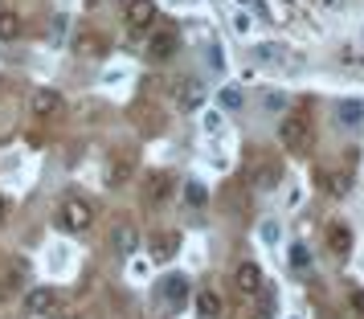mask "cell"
<instances>
[{
	"mask_svg": "<svg viewBox=\"0 0 364 319\" xmlns=\"http://www.w3.org/2000/svg\"><path fill=\"white\" fill-rule=\"evenodd\" d=\"M58 221H62V229H70V234H86L95 225V209H90L86 197H66V201L58 205Z\"/></svg>",
	"mask_w": 364,
	"mask_h": 319,
	"instance_id": "6da1fadb",
	"label": "cell"
},
{
	"mask_svg": "<svg viewBox=\"0 0 364 319\" xmlns=\"http://www.w3.org/2000/svg\"><path fill=\"white\" fill-rule=\"evenodd\" d=\"M279 144L287 151H303L307 144H311V123H307V115H287L279 123Z\"/></svg>",
	"mask_w": 364,
	"mask_h": 319,
	"instance_id": "7a4b0ae2",
	"label": "cell"
},
{
	"mask_svg": "<svg viewBox=\"0 0 364 319\" xmlns=\"http://www.w3.org/2000/svg\"><path fill=\"white\" fill-rule=\"evenodd\" d=\"M25 307H29L33 315H58V311H62V295H58L53 286H33V291L25 295Z\"/></svg>",
	"mask_w": 364,
	"mask_h": 319,
	"instance_id": "3957f363",
	"label": "cell"
},
{
	"mask_svg": "<svg viewBox=\"0 0 364 319\" xmlns=\"http://www.w3.org/2000/svg\"><path fill=\"white\" fill-rule=\"evenodd\" d=\"M62 107H66V99H62L58 90H50V86H37L33 99H29V111H33L37 119H53V115H62Z\"/></svg>",
	"mask_w": 364,
	"mask_h": 319,
	"instance_id": "277c9868",
	"label": "cell"
},
{
	"mask_svg": "<svg viewBox=\"0 0 364 319\" xmlns=\"http://www.w3.org/2000/svg\"><path fill=\"white\" fill-rule=\"evenodd\" d=\"M111 250H115L119 258H132V254L139 250V229H135L132 221H119L115 229H111Z\"/></svg>",
	"mask_w": 364,
	"mask_h": 319,
	"instance_id": "5b68a950",
	"label": "cell"
},
{
	"mask_svg": "<svg viewBox=\"0 0 364 319\" xmlns=\"http://www.w3.org/2000/svg\"><path fill=\"white\" fill-rule=\"evenodd\" d=\"M233 283H237V291H242L246 299H258V295H262V270L254 266V262H237Z\"/></svg>",
	"mask_w": 364,
	"mask_h": 319,
	"instance_id": "8992f818",
	"label": "cell"
},
{
	"mask_svg": "<svg viewBox=\"0 0 364 319\" xmlns=\"http://www.w3.org/2000/svg\"><path fill=\"white\" fill-rule=\"evenodd\" d=\"M172 193H176V176H172V172H151L148 176V188H144L148 205H164Z\"/></svg>",
	"mask_w": 364,
	"mask_h": 319,
	"instance_id": "52a82bcc",
	"label": "cell"
},
{
	"mask_svg": "<svg viewBox=\"0 0 364 319\" xmlns=\"http://www.w3.org/2000/svg\"><path fill=\"white\" fill-rule=\"evenodd\" d=\"M127 25H132L135 33L139 29H151V21H156V0H127Z\"/></svg>",
	"mask_w": 364,
	"mask_h": 319,
	"instance_id": "ba28073f",
	"label": "cell"
},
{
	"mask_svg": "<svg viewBox=\"0 0 364 319\" xmlns=\"http://www.w3.org/2000/svg\"><path fill=\"white\" fill-rule=\"evenodd\" d=\"M164 299H168V307H176V311L188 303V279H184V274H168L164 279Z\"/></svg>",
	"mask_w": 364,
	"mask_h": 319,
	"instance_id": "9c48e42d",
	"label": "cell"
},
{
	"mask_svg": "<svg viewBox=\"0 0 364 319\" xmlns=\"http://www.w3.org/2000/svg\"><path fill=\"white\" fill-rule=\"evenodd\" d=\"M132 172H135V160H132V156H115V160H111V168H107V185H111V188H123L127 180H132Z\"/></svg>",
	"mask_w": 364,
	"mask_h": 319,
	"instance_id": "30bf717a",
	"label": "cell"
},
{
	"mask_svg": "<svg viewBox=\"0 0 364 319\" xmlns=\"http://www.w3.org/2000/svg\"><path fill=\"white\" fill-rule=\"evenodd\" d=\"M172 53H176V33H172V29L151 37V45H148V58H151V62H168Z\"/></svg>",
	"mask_w": 364,
	"mask_h": 319,
	"instance_id": "8fae6325",
	"label": "cell"
},
{
	"mask_svg": "<svg viewBox=\"0 0 364 319\" xmlns=\"http://www.w3.org/2000/svg\"><path fill=\"white\" fill-rule=\"evenodd\" d=\"M328 250L336 258H348V250H352V229L348 225H331L328 229Z\"/></svg>",
	"mask_w": 364,
	"mask_h": 319,
	"instance_id": "7c38bea8",
	"label": "cell"
},
{
	"mask_svg": "<svg viewBox=\"0 0 364 319\" xmlns=\"http://www.w3.org/2000/svg\"><path fill=\"white\" fill-rule=\"evenodd\" d=\"M197 315L200 319H221V295H217V291H197Z\"/></svg>",
	"mask_w": 364,
	"mask_h": 319,
	"instance_id": "4fadbf2b",
	"label": "cell"
},
{
	"mask_svg": "<svg viewBox=\"0 0 364 319\" xmlns=\"http://www.w3.org/2000/svg\"><path fill=\"white\" fill-rule=\"evenodd\" d=\"M17 37H21V17L13 9H4L0 13V41H17Z\"/></svg>",
	"mask_w": 364,
	"mask_h": 319,
	"instance_id": "5bb4252c",
	"label": "cell"
},
{
	"mask_svg": "<svg viewBox=\"0 0 364 319\" xmlns=\"http://www.w3.org/2000/svg\"><path fill=\"white\" fill-rule=\"evenodd\" d=\"M99 50H102V41L95 33H82L74 41V53H82V58H90V53H99Z\"/></svg>",
	"mask_w": 364,
	"mask_h": 319,
	"instance_id": "9a60e30c",
	"label": "cell"
},
{
	"mask_svg": "<svg viewBox=\"0 0 364 319\" xmlns=\"http://www.w3.org/2000/svg\"><path fill=\"white\" fill-rule=\"evenodd\" d=\"M360 111H364L360 102H344V107H340V115H344L348 127H360Z\"/></svg>",
	"mask_w": 364,
	"mask_h": 319,
	"instance_id": "2e32d148",
	"label": "cell"
},
{
	"mask_svg": "<svg viewBox=\"0 0 364 319\" xmlns=\"http://www.w3.org/2000/svg\"><path fill=\"white\" fill-rule=\"evenodd\" d=\"M221 107H225V111H237V107H242V90H230V86H225V90H221Z\"/></svg>",
	"mask_w": 364,
	"mask_h": 319,
	"instance_id": "e0dca14e",
	"label": "cell"
},
{
	"mask_svg": "<svg viewBox=\"0 0 364 319\" xmlns=\"http://www.w3.org/2000/svg\"><path fill=\"white\" fill-rule=\"evenodd\" d=\"M258 185H262V188H274V185H279V168H274V164H266V168L258 172Z\"/></svg>",
	"mask_w": 364,
	"mask_h": 319,
	"instance_id": "ac0fdd59",
	"label": "cell"
},
{
	"mask_svg": "<svg viewBox=\"0 0 364 319\" xmlns=\"http://www.w3.org/2000/svg\"><path fill=\"white\" fill-rule=\"evenodd\" d=\"M291 266H299V270L311 266V254L303 250V246H291Z\"/></svg>",
	"mask_w": 364,
	"mask_h": 319,
	"instance_id": "d6986e66",
	"label": "cell"
},
{
	"mask_svg": "<svg viewBox=\"0 0 364 319\" xmlns=\"http://www.w3.org/2000/svg\"><path fill=\"white\" fill-rule=\"evenodd\" d=\"M172 250H176V234L160 237V246H156V258H172Z\"/></svg>",
	"mask_w": 364,
	"mask_h": 319,
	"instance_id": "ffe728a7",
	"label": "cell"
},
{
	"mask_svg": "<svg viewBox=\"0 0 364 319\" xmlns=\"http://www.w3.org/2000/svg\"><path fill=\"white\" fill-rule=\"evenodd\" d=\"M181 102H184V107H197V102H200V90H197V86H184V90H181Z\"/></svg>",
	"mask_w": 364,
	"mask_h": 319,
	"instance_id": "44dd1931",
	"label": "cell"
},
{
	"mask_svg": "<svg viewBox=\"0 0 364 319\" xmlns=\"http://www.w3.org/2000/svg\"><path fill=\"white\" fill-rule=\"evenodd\" d=\"M184 197H188V205H200V201H205V188H200L197 180H193V185L184 188Z\"/></svg>",
	"mask_w": 364,
	"mask_h": 319,
	"instance_id": "7402d4cb",
	"label": "cell"
},
{
	"mask_svg": "<svg viewBox=\"0 0 364 319\" xmlns=\"http://www.w3.org/2000/svg\"><path fill=\"white\" fill-rule=\"evenodd\" d=\"M282 107H287L282 94H266V111H282Z\"/></svg>",
	"mask_w": 364,
	"mask_h": 319,
	"instance_id": "603a6c76",
	"label": "cell"
},
{
	"mask_svg": "<svg viewBox=\"0 0 364 319\" xmlns=\"http://www.w3.org/2000/svg\"><path fill=\"white\" fill-rule=\"evenodd\" d=\"M352 307H356V311L364 315V291H352Z\"/></svg>",
	"mask_w": 364,
	"mask_h": 319,
	"instance_id": "cb8c5ba5",
	"label": "cell"
},
{
	"mask_svg": "<svg viewBox=\"0 0 364 319\" xmlns=\"http://www.w3.org/2000/svg\"><path fill=\"white\" fill-rule=\"evenodd\" d=\"M4 217H9V201L0 197V225H4Z\"/></svg>",
	"mask_w": 364,
	"mask_h": 319,
	"instance_id": "d4e9b609",
	"label": "cell"
}]
</instances>
